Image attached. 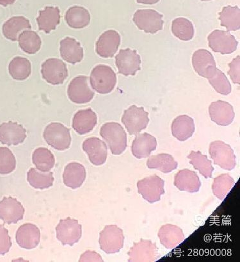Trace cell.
<instances>
[{
  "mask_svg": "<svg viewBox=\"0 0 240 262\" xmlns=\"http://www.w3.org/2000/svg\"><path fill=\"white\" fill-rule=\"evenodd\" d=\"M100 135L108 144L111 152L119 155L125 151L127 147V136L121 124L107 123L101 127Z\"/></svg>",
  "mask_w": 240,
  "mask_h": 262,
  "instance_id": "1",
  "label": "cell"
},
{
  "mask_svg": "<svg viewBox=\"0 0 240 262\" xmlns=\"http://www.w3.org/2000/svg\"><path fill=\"white\" fill-rule=\"evenodd\" d=\"M116 74L108 66H97L91 71V85L97 93L101 95L111 93L116 86Z\"/></svg>",
  "mask_w": 240,
  "mask_h": 262,
  "instance_id": "2",
  "label": "cell"
},
{
  "mask_svg": "<svg viewBox=\"0 0 240 262\" xmlns=\"http://www.w3.org/2000/svg\"><path fill=\"white\" fill-rule=\"evenodd\" d=\"M43 136L47 143L58 151H65L70 147V132L62 124L52 123L48 124L46 127Z\"/></svg>",
  "mask_w": 240,
  "mask_h": 262,
  "instance_id": "3",
  "label": "cell"
},
{
  "mask_svg": "<svg viewBox=\"0 0 240 262\" xmlns=\"http://www.w3.org/2000/svg\"><path fill=\"white\" fill-rule=\"evenodd\" d=\"M209 152L214 164L222 169L232 170L236 166V157L230 145L221 141L212 142Z\"/></svg>",
  "mask_w": 240,
  "mask_h": 262,
  "instance_id": "4",
  "label": "cell"
},
{
  "mask_svg": "<svg viewBox=\"0 0 240 262\" xmlns=\"http://www.w3.org/2000/svg\"><path fill=\"white\" fill-rule=\"evenodd\" d=\"M123 230L116 225H107L99 234V245L107 254L119 253L123 248Z\"/></svg>",
  "mask_w": 240,
  "mask_h": 262,
  "instance_id": "5",
  "label": "cell"
},
{
  "mask_svg": "<svg viewBox=\"0 0 240 262\" xmlns=\"http://www.w3.org/2000/svg\"><path fill=\"white\" fill-rule=\"evenodd\" d=\"M134 24L147 34H156L163 29V16L152 9L138 10L133 18Z\"/></svg>",
  "mask_w": 240,
  "mask_h": 262,
  "instance_id": "6",
  "label": "cell"
},
{
  "mask_svg": "<svg viewBox=\"0 0 240 262\" xmlns=\"http://www.w3.org/2000/svg\"><path fill=\"white\" fill-rule=\"evenodd\" d=\"M149 122V113L144 108L135 105L125 110L122 118V123L129 134L135 136L146 128Z\"/></svg>",
  "mask_w": 240,
  "mask_h": 262,
  "instance_id": "7",
  "label": "cell"
},
{
  "mask_svg": "<svg viewBox=\"0 0 240 262\" xmlns=\"http://www.w3.org/2000/svg\"><path fill=\"white\" fill-rule=\"evenodd\" d=\"M164 180L157 175L144 178L137 182L138 192L150 203L158 202L164 194Z\"/></svg>",
  "mask_w": 240,
  "mask_h": 262,
  "instance_id": "8",
  "label": "cell"
},
{
  "mask_svg": "<svg viewBox=\"0 0 240 262\" xmlns=\"http://www.w3.org/2000/svg\"><path fill=\"white\" fill-rule=\"evenodd\" d=\"M56 231L58 240L64 246H73L82 235V226L78 220L70 217L60 220Z\"/></svg>",
  "mask_w": 240,
  "mask_h": 262,
  "instance_id": "9",
  "label": "cell"
},
{
  "mask_svg": "<svg viewBox=\"0 0 240 262\" xmlns=\"http://www.w3.org/2000/svg\"><path fill=\"white\" fill-rule=\"evenodd\" d=\"M43 78L53 85H62L68 76L67 66L62 60L52 58L42 65Z\"/></svg>",
  "mask_w": 240,
  "mask_h": 262,
  "instance_id": "10",
  "label": "cell"
},
{
  "mask_svg": "<svg viewBox=\"0 0 240 262\" xmlns=\"http://www.w3.org/2000/svg\"><path fill=\"white\" fill-rule=\"evenodd\" d=\"M129 261H155L160 258L159 250L156 243L151 241L140 239L134 243L128 253Z\"/></svg>",
  "mask_w": 240,
  "mask_h": 262,
  "instance_id": "11",
  "label": "cell"
},
{
  "mask_svg": "<svg viewBox=\"0 0 240 262\" xmlns=\"http://www.w3.org/2000/svg\"><path fill=\"white\" fill-rule=\"evenodd\" d=\"M69 99L76 104H85L93 100L94 92L89 88L88 77L78 76L71 81L68 88Z\"/></svg>",
  "mask_w": 240,
  "mask_h": 262,
  "instance_id": "12",
  "label": "cell"
},
{
  "mask_svg": "<svg viewBox=\"0 0 240 262\" xmlns=\"http://www.w3.org/2000/svg\"><path fill=\"white\" fill-rule=\"evenodd\" d=\"M209 47L214 52L222 55L231 54L237 49V42L236 38L229 32L215 30L208 37Z\"/></svg>",
  "mask_w": 240,
  "mask_h": 262,
  "instance_id": "13",
  "label": "cell"
},
{
  "mask_svg": "<svg viewBox=\"0 0 240 262\" xmlns=\"http://www.w3.org/2000/svg\"><path fill=\"white\" fill-rule=\"evenodd\" d=\"M141 59L137 51L126 48L119 51L116 57V65L119 73L124 76H134L140 70Z\"/></svg>",
  "mask_w": 240,
  "mask_h": 262,
  "instance_id": "14",
  "label": "cell"
},
{
  "mask_svg": "<svg viewBox=\"0 0 240 262\" xmlns=\"http://www.w3.org/2000/svg\"><path fill=\"white\" fill-rule=\"evenodd\" d=\"M25 209L16 198L5 197L0 201V219L6 224H16L24 218Z\"/></svg>",
  "mask_w": 240,
  "mask_h": 262,
  "instance_id": "15",
  "label": "cell"
},
{
  "mask_svg": "<svg viewBox=\"0 0 240 262\" xmlns=\"http://www.w3.org/2000/svg\"><path fill=\"white\" fill-rule=\"evenodd\" d=\"M83 151L88 154L90 162L96 166L106 162L108 157V147L105 142L98 137H91L83 142Z\"/></svg>",
  "mask_w": 240,
  "mask_h": 262,
  "instance_id": "16",
  "label": "cell"
},
{
  "mask_svg": "<svg viewBox=\"0 0 240 262\" xmlns=\"http://www.w3.org/2000/svg\"><path fill=\"white\" fill-rule=\"evenodd\" d=\"M121 43V36L114 30H108L99 37L96 42L97 54L103 58L113 57Z\"/></svg>",
  "mask_w": 240,
  "mask_h": 262,
  "instance_id": "17",
  "label": "cell"
},
{
  "mask_svg": "<svg viewBox=\"0 0 240 262\" xmlns=\"http://www.w3.org/2000/svg\"><path fill=\"white\" fill-rule=\"evenodd\" d=\"M26 129L21 124L9 121L0 125V142L7 146H17L26 139Z\"/></svg>",
  "mask_w": 240,
  "mask_h": 262,
  "instance_id": "18",
  "label": "cell"
},
{
  "mask_svg": "<svg viewBox=\"0 0 240 262\" xmlns=\"http://www.w3.org/2000/svg\"><path fill=\"white\" fill-rule=\"evenodd\" d=\"M209 114L211 120L221 126L230 125L235 117L234 108L231 104L222 100L214 101L211 104Z\"/></svg>",
  "mask_w": 240,
  "mask_h": 262,
  "instance_id": "19",
  "label": "cell"
},
{
  "mask_svg": "<svg viewBox=\"0 0 240 262\" xmlns=\"http://www.w3.org/2000/svg\"><path fill=\"white\" fill-rule=\"evenodd\" d=\"M157 141L154 136L148 133L138 134L132 145V152L134 157L141 159L149 157L157 149Z\"/></svg>",
  "mask_w": 240,
  "mask_h": 262,
  "instance_id": "20",
  "label": "cell"
},
{
  "mask_svg": "<svg viewBox=\"0 0 240 262\" xmlns=\"http://www.w3.org/2000/svg\"><path fill=\"white\" fill-rule=\"evenodd\" d=\"M40 231L39 228L31 223L23 225L16 233L17 243L22 248L32 249L39 245Z\"/></svg>",
  "mask_w": 240,
  "mask_h": 262,
  "instance_id": "21",
  "label": "cell"
},
{
  "mask_svg": "<svg viewBox=\"0 0 240 262\" xmlns=\"http://www.w3.org/2000/svg\"><path fill=\"white\" fill-rule=\"evenodd\" d=\"M158 236L161 244L170 249L176 248L185 238L183 230L172 224L163 225L158 231Z\"/></svg>",
  "mask_w": 240,
  "mask_h": 262,
  "instance_id": "22",
  "label": "cell"
},
{
  "mask_svg": "<svg viewBox=\"0 0 240 262\" xmlns=\"http://www.w3.org/2000/svg\"><path fill=\"white\" fill-rule=\"evenodd\" d=\"M174 185L180 191L196 193L200 190L201 183L195 172L183 169L176 173Z\"/></svg>",
  "mask_w": 240,
  "mask_h": 262,
  "instance_id": "23",
  "label": "cell"
},
{
  "mask_svg": "<svg viewBox=\"0 0 240 262\" xmlns=\"http://www.w3.org/2000/svg\"><path fill=\"white\" fill-rule=\"evenodd\" d=\"M96 124V114L91 108L79 111L74 116L73 128L78 134L89 133L95 128Z\"/></svg>",
  "mask_w": 240,
  "mask_h": 262,
  "instance_id": "24",
  "label": "cell"
},
{
  "mask_svg": "<svg viewBox=\"0 0 240 262\" xmlns=\"http://www.w3.org/2000/svg\"><path fill=\"white\" fill-rule=\"evenodd\" d=\"M63 183L72 189H78L83 185L86 179V169L83 165L71 162L66 165L63 174Z\"/></svg>",
  "mask_w": 240,
  "mask_h": 262,
  "instance_id": "25",
  "label": "cell"
},
{
  "mask_svg": "<svg viewBox=\"0 0 240 262\" xmlns=\"http://www.w3.org/2000/svg\"><path fill=\"white\" fill-rule=\"evenodd\" d=\"M60 54L71 64L80 63L83 58V48L73 38L66 37L60 42Z\"/></svg>",
  "mask_w": 240,
  "mask_h": 262,
  "instance_id": "26",
  "label": "cell"
},
{
  "mask_svg": "<svg viewBox=\"0 0 240 262\" xmlns=\"http://www.w3.org/2000/svg\"><path fill=\"white\" fill-rule=\"evenodd\" d=\"M173 136L180 141H185L193 136L195 125L193 118L187 115H180L173 121L171 126Z\"/></svg>",
  "mask_w": 240,
  "mask_h": 262,
  "instance_id": "27",
  "label": "cell"
},
{
  "mask_svg": "<svg viewBox=\"0 0 240 262\" xmlns=\"http://www.w3.org/2000/svg\"><path fill=\"white\" fill-rule=\"evenodd\" d=\"M31 29L30 21L24 17L16 16L7 21L2 27V32L5 37L12 42L18 40L20 33Z\"/></svg>",
  "mask_w": 240,
  "mask_h": 262,
  "instance_id": "28",
  "label": "cell"
},
{
  "mask_svg": "<svg viewBox=\"0 0 240 262\" xmlns=\"http://www.w3.org/2000/svg\"><path fill=\"white\" fill-rule=\"evenodd\" d=\"M37 21L40 30H43L46 34H50L60 24V9L57 7H46L43 11L39 12Z\"/></svg>",
  "mask_w": 240,
  "mask_h": 262,
  "instance_id": "29",
  "label": "cell"
},
{
  "mask_svg": "<svg viewBox=\"0 0 240 262\" xmlns=\"http://www.w3.org/2000/svg\"><path fill=\"white\" fill-rule=\"evenodd\" d=\"M147 166L150 169L159 170L164 174H168L177 169L178 162L172 155L160 154L149 156L147 160Z\"/></svg>",
  "mask_w": 240,
  "mask_h": 262,
  "instance_id": "30",
  "label": "cell"
},
{
  "mask_svg": "<svg viewBox=\"0 0 240 262\" xmlns=\"http://www.w3.org/2000/svg\"><path fill=\"white\" fill-rule=\"evenodd\" d=\"M205 78L209 83L222 95H228L231 93V85L228 79L219 69L216 67L209 68L206 74Z\"/></svg>",
  "mask_w": 240,
  "mask_h": 262,
  "instance_id": "31",
  "label": "cell"
},
{
  "mask_svg": "<svg viewBox=\"0 0 240 262\" xmlns=\"http://www.w3.org/2000/svg\"><path fill=\"white\" fill-rule=\"evenodd\" d=\"M65 19L69 26L73 29H83L90 23L91 16L85 8L80 6L70 7L66 12Z\"/></svg>",
  "mask_w": 240,
  "mask_h": 262,
  "instance_id": "32",
  "label": "cell"
},
{
  "mask_svg": "<svg viewBox=\"0 0 240 262\" xmlns=\"http://www.w3.org/2000/svg\"><path fill=\"white\" fill-rule=\"evenodd\" d=\"M192 65L196 73L204 78L209 68L216 66L213 55L205 49H199L193 53Z\"/></svg>",
  "mask_w": 240,
  "mask_h": 262,
  "instance_id": "33",
  "label": "cell"
},
{
  "mask_svg": "<svg viewBox=\"0 0 240 262\" xmlns=\"http://www.w3.org/2000/svg\"><path fill=\"white\" fill-rule=\"evenodd\" d=\"M221 26L226 28L228 31H236L240 28V11L237 6L224 7L219 13Z\"/></svg>",
  "mask_w": 240,
  "mask_h": 262,
  "instance_id": "34",
  "label": "cell"
},
{
  "mask_svg": "<svg viewBox=\"0 0 240 262\" xmlns=\"http://www.w3.org/2000/svg\"><path fill=\"white\" fill-rule=\"evenodd\" d=\"M27 180L34 189L44 190L52 186L54 177L53 172H42L32 168L27 172Z\"/></svg>",
  "mask_w": 240,
  "mask_h": 262,
  "instance_id": "35",
  "label": "cell"
},
{
  "mask_svg": "<svg viewBox=\"0 0 240 262\" xmlns=\"http://www.w3.org/2000/svg\"><path fill=\"white\" fill-rule=\"evenodd\" d=\"M18 41L20 48L28 54H35L41 48L42 40L36 32L27 30L19 35Z\"/></svg>",
  "mask_w": 240,
  "mask_h": 262,
  "instance_id": "36",
  "label": "cell"
},
{
  "mask_svg": "<svg viewBox=\"0 0 240 262\" xmlns=\"http://www.w3.org/2000/svg\"><path fill=\"white\" fill-rule=\"evenodd\" d=\"M190 160V164L192 165L195 169L199 170L201 175L209 179L213 177L214 167L212 165V162L208 159L207 155L202 154L200 151H191L187 156Z\"/></svg>",
  "mask_w": 240,
  "mask_h": 262,
  "instance_id": "37",
  "label": "cell"
},
{
  "mask_svg": "<svg viewBox=\"0 0 240 262\" xmlns=\"http://www.w3.org/2000/svg\"><path fill=\"white\" fill-rule=\"evenodd\" d=\"M9 71L10 75L14 80H25L31 74V63L26 58L15 57L9 63Z\"/></svg>",
  "mask_w": 240,
  "mask_h": 262,
  "instance_id": "38",
  "label": "cell"
},
{
  "mask_svg": "<svg viewBox=\"0 0 240 262\" xmlns=\"http://www.w3.org/2000/svg\"><path fill=\"white\" fill-rule=\"evenodd\" d=\"M33 163L37 169L42 172H49L54 167L55 159L54 155L49 149L39 147L32 155Z\"/></svg>",
  "mask_w": 240,
  "mask_h": 262,
  "instance_id": "39",
  "label": "cell"
},
{
  "mask_svg": "<svg viewBox=\"0 0 240 262\" xmlns=\"http://www.w3.org/2000/svg\"><path fill=\"white\" fill-rule=\"evenodd\" d=\"M172 32L178 39L182 41L191 40L195 34V29L192 23L183 17L173 20Z\"/></svg>",
  "mask_w": 240,
  "mask_h": 262,
  "instance_id": "40",
  "label": "cell"
},
{
  "mask_svg": "<svg viewBox=\"0 0 240 262\" xmlns=\"http://www.w3.org/2000/svg\"><path fill=\"white\" fill-rule=\"evenodd\" d=\"M234 185V180L228 174H223L214 179L212 190L219 200H223L228 195Z\"/></svg>",
  "mask_w": 240,
  "mask_h": 262,
  "instance_id": "41",
  "label": "cell"
},
{
  "mask_svg": "<svg viewBox=\"0 0 240 262\" xmlns=\"http://www.w3.org/2000/svg\"><path fill=\"white\" fill-rule=\"evenodd\" d=\"M16 167V157L11 150L6 147H0V174H9Z\"/></svg>",
  "mask_w": 240,
  "mask_h": 262,
  "instance_id": "42",
  "label": "cell"
},
{
  "mask_svg": "<svg viewBox=\"0 0 240 262\" xmlns=\"http://www.w3.org/2000/svg\"><path fill=\"white\" fill-rule=\"evenodd\" d=\"M12 246L11 238L8 230L3 225H0V255L8 253Z\"/></svg>",
  "mask_w": 240,
  "mask_h": 262,
  "instance_id": "43",
  "label": "cell"
},
{
  "mask_svg": "<svg viewBox=\"0 0 240 262\" xmlns=\"http://www.w3.org/2000/svg\"><path fill=\"white\" fill-rule=\"evenodd\" d=\"M239 65V56H237L236 58H235L229 64V70L228 71V75L230 78H231L232 82L237 84V85H239L240 83Z\"/></svg>",
  "mask_w": 240,
  "mask_h": 262,
  "instance_id": "44",
  "label": "cell"
},
{
  "mask_svg": "<svg viewBox=\"0 0 240 262\" xmlns=\"http://www.w3.org/2000/svg\"><path fill=\"white\" fill-rule=\"evenodd\" d=\"M80 261H103V260L99 254L95 253V252L88 251L81 256Z\"/></svg>",
  "mask_w": 240,
  "mask_h": 262,
  "instance_id": "45",
  "label": "cell"
},
{
  "mask_svg": "<svg viewBox=\"0 0 240 262\" xmlns=\"http://www.w3.org/2000/svg\"><path fill=\"white\" fill-rule=\"evenodd\" d=\"M160 0H137L139 4L145 5H153L158 3Z\"/></svg>",
  "mask_w": 240,
  "mask_h": 262,
  "instance_id": "46",
  "label": "cell"
},
{
  "mask_svg": "<svg viewBox=\"0 0 240 262\" xmlns=\"http://www.w3.org/2000/svg\"><path fill=\"white\" fill-rule=\"evenodd\" d=\"M16 0H0V6L7 7L9 5L13 4Z\"/></svg>",
  "mask_w": 240,
  "mask_h": 262,
  "instance_id": "47",
  "label": "cell"
},
{
  "mask_svg": "<svg viewBox=\"0 0 240 262\" xmlns=\"http://www.w3.org/2000/svg\"><path fill=\"white\" fill-rule=\"evenodd\" d=\"M201 1H203V2H208V1H211V0H201Z\"/></svg>",
  "mask_w": 240,
  "mask_h": 262,
  "instance_id": "48",
  "label": "cell"
}]
</instances>
